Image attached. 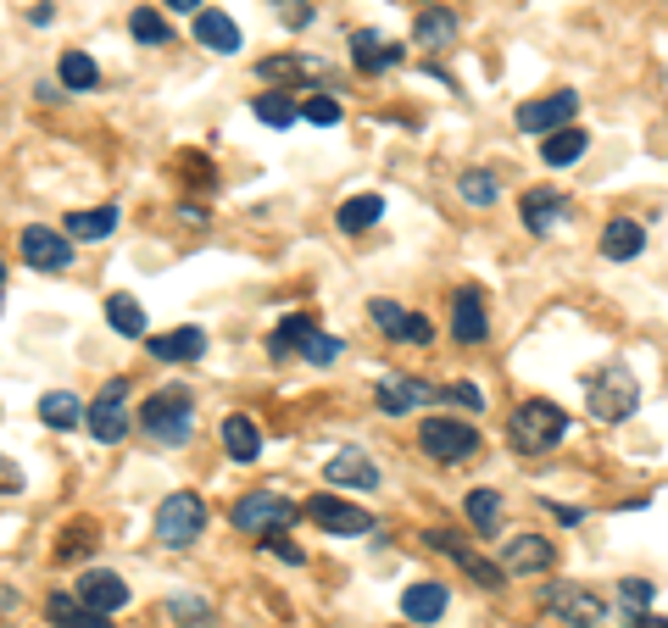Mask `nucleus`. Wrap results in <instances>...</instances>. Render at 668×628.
<instances>
[{
	"label": "nucleus",
	"mask_w": 668,
	"mask_h": 628,
	"mask_svg": "<svg viewBox=\"0 0 668 628\" xmlns=\"http://www.w3.org/2000/svg\"><path fill=\"white\" fill-rule=\"evenodd\" d=\"M201 534H206V500H201V495L179 489V495H168V500L156 506V545L190 550Z\"/></svg>",
	"instance_id": "nucleus-6"
},
{
	"label": "nucleus",
	"mask_w": 668,
	"mask_h": 628,
	"mask_svg": "<svg viewBox=\"0 0 668 628\" xmlns=\"http://www.w3.org/2000/svg\"><path fill=\"white\" fill-rule=\"evenodd\" d=\"M45 617H51L57 628H107V622H112L107 611H95V606H84L79 595H62V589L45 595Z\"/></svg>",
	"instance_id": "nucleus-27"
},
{
	"label": "nucleus",
	"mask_w": 668,
	"mask_h": 628,
	"mask_svg": "<svg viewBox=\"0 0 668 628\" xmlns=\"http://www.w3.org/2000/svg\"><path fill=\"white\" fill-rule=\"evenodd\" d=\"M418 450L424 456H435V462H468V456H479V428L474 423H457V417H424V428H418Z\"/></svg>",
	"instance_id": "nucleus-7"
},
{
	"label": "nucleus",
	"mask_w": 668,
	"mask_h": 628,
	"mask_svg": "<svg viewBox=\"0 0 668 628\" xmlns=\"http://www.w3.org/2000/svg\"><path fill=\"white\" fill-rule=\"evenodd\" d=\"M217 434H223V450H229L234 462H256V456H262V428H256V417H245V412H229Z\"/></svg>",
	"instance_id": "nucleus-26"
},
{
	"label": "nucleus",
	"mask_w": 668,
	"mask_h": 628,
	"mask_svg": "<svg viewBox=\"0 0 668 628\" xmlns=\"http://www.w3.org/2000/svg\"><path fill=\"white\" fill-rule=\"evenodd\" d=\"M256 79H306L323 95H341V73L328 62H312V57H267V62H256Z\"/></svg>",
	"instance_id": "nucleus-14"
},
{
	"label": "nucleus",
	"mask_w": 668,
	"mask_h": 628,
	"mask_svg": "<svg viewBox=\"0 0 668 628\" xmlns=\"http://www.w3.org/2000/svg\"><path fill=\"white\" fill-rule=\"evenodd\" d=\"M323 478H328L334 489H379V467H374V456L357 450V445L334 450V456L323 462Z\"/></svg>",
	"instance_id": "nucleus-15"
},
{
	"label": "nucleus",
	"mask_w": 668,
	"mask_h": 628,
	"mask_svg": "<svg viewBox=\"0 0 668 628\" xmlns=\"http://www.w3.org/2000/svg\"><path fill=\"white\" fill-rule=\"evenodd\" d=\"M168 12H206V0H162Z\"/></svg>",
	"instance_id": "nucleus-47"
},
{
	"label": "nucleus",
	"mask_w": 668,
	"mask_h": 628,
	"mask_svg": "<svg viewBox=\"0 0 668 628\" xmlns=\"http://www.w3.org/2000/svg\"><path fill=\"white\" fill-rule=\"evenodd\" d=\"M635 628H668V617H651V611H640V617H629Z\"/></svg>",
	"instance_id": "nucleus-48"
},
{
	"label": "nucleus",
	"mask_w": 668,
	"mask_h": 628,
	"mask_svg": "<svg viewBox=\"0 0 668 628\" xmlns=\"http://www.w3.org/2000/svg\"><path fill=\"white\" fill-rule=\"evenodd\" d=\"M251 112H256V123H267V129H290V123L301 118V107L290 101V90H267V95H256Z\"/></svg>",
	"instance_id": "nucleus-33"
},
{
	"label": "nucleus",
	"mask_w": 668,
	"mask_h": 628,
	"mask_svg": "<svg viewBox=\"0 0 668 628\" xmlns=\"http://www.w3.org/2000/svg\"><path fill=\"white\" fill-rule=\"evenodd\" d=\"M396 340H402V345H429V340H435V328H429V317L407 312V317H402V328H396Z\"/></svg>",
	"instance_id": "nucleus-43"
},
{
	"label": "nucleus",
	"mask_w": 668,
	"mask_h": 628,
	"mask_svg": "<svg viewBox=\"0 0 668 628\" xmlns=\"http://www.w3.org/2000/svg\"><path fill=\"white\" fill-rule=\"evenodd\" d=\"M590 417L596 423H624V417H635V406H640V378L624 367V362H607L596 378H590Z\"/></svg>",
	"instance_id": "nucleus-4"
},
{
	"label": "nucleus",
	"mask_w": 668,
	"mask_h": 628,
	"mask_svg": "<svg viewBox=\"0 0 668 628\" xmlns=\"http://www.w3.org/2000/svg\"><path fill=\"white\" fill-rule=\"evenodd\" d=\"M267 550H273L279 561H290V567H301V561H306V550H301L295 539H284V534H267Z\"/></svg>",
	"instance_id": "nucleus-45"
},
{
	"label": "nucleus",
	"mask_w": 668,
	"mask_h": 628,
	"mask_svg": "<svg viewBox=\"0 0 668 628\" xmlns=\"http://www.w3.org/2000/svg\"><path fill=\"white\" fill-rule=\"evenodd\" d=\"M267 351H273V356L295 351V356H301V362H312V367H334V362H341V351H346V340H341V334H323L306 312H290V317L273 328Z\"/></svg>",
	"instance_id": "nucleus-3"
},
{
	"label": "nucleus",
	"mask_w": 668,
	"mask_h": 628,
	"mask_svg": "<svg viewBox=\"0 0 668 628\" xmlns=\"http://www.w3.org/2000/svg\"><path fill=\"white\" fill-rule=\"evenodd\" d=\"M546 611H557L568 628H601L607 622V600L590 589V584H574V578H557V584H546Z\"/></svg>",
	"instance_id": "nucleus-8"
},
{
	"label": "nucleus",
	"mask_w": 668,
	"mask_h": 628,
	"mask_svg": "<svg viewBox=\"0 0 668 628\" xmlns=\"http://www.w3.org/2000/svg\"><path fill=\"white\" fill-rule=\"evenodd\" d=\"M557 561V545L551 539H540V534H513V539H502V573H546Z\"/></svg>",
	"instance_id": "nucleus-17"
},
{
	"label": "nucleus",
	"mask_w": 668,
	"mask_h": 628,
	"mask_svg": "<svg viewBox=\"0 0 668 628\" xmlns=\"http://www.w3.org/2000/svg\"><path fill=\"white\" fill-rule=\"evenodd\" d=\"M90 417V406L73 395V389H51V395H40V423L45 428H79Z\"/></svg>",
	"instance_id": "nucleus-29"
},
{
	"label": "nucleus",
	"mask_w": 668,
	"mask_h": 628,
	"mask_svg": "<svg viewBox=\"0 0 668 628\" xmlns=\"http://www.w3.org/2000/svg\"><path fill=\"white\" fill-rule=\"evenodd\" d=\"M468 523L479 534H496L502 528V495L496 489H468Z\"/></svg>",
	"instance_id": "nucleus-37"
},
{
	"label": "nucleus",
	"mask_w": 668,
	"mask_h": 628,
	"mask_svg": "<svg viewBox=\"0 0 668 628\" xmlns=\"http://www.w3.org/2000/svg\"><path fill=\"white\" fill-rule=\"evenodd\" d=\"M452 334H457V345H485L490 317H485V295L479 290H457L452 295Z\"/></svg>",
	"instance_id": "nucleus-19"
},
{
	"label": "nucleus",
	"mask_w": 668,
	"mask_h": 628,
	"mask_svg": "<svg viewBox=\"0 0 668 628\" xmlns=\"http://www.w3.org/2000/svg\"><path fill=\"white\" fill-rule=\"evenodd\" d=\"M12 489H23V467L12 456H0V495H12Z\"/></svg>",
	"instance_id": "nucleus-46"
},
{
	"label": "nucleus",
	"mask_w": 668,
	"mask_h": 628,
	"mask_svg": "<svg viewBox=\"0 0 668 628\" xmlns=\"http://www.w3.org/2000/svg\"><path fill=\"white\" fill-rule=\"evenodd\" d=\"M195 40H201V51H217V57H234V51H240V29H234V18L217 12V7L195 12Z\"/></svg>",
	"instance_id": "nucleus-22"
},
{
	"label": "nucleus",
	"mask_w": 668,
	"mask_h": 628,
	"mask_svg": "<svg viewBox=\"0 0 668 628\" xmlns=\"http://www.w3.org/2000/svg\"><path fill=\"white\" fill-rule=\"evenodd\" d=\"M563 434H568V412L551 406V401H524L507 423V445L518 456H546V450H557Z\"/></svg>",
	"instance_id": "nucleus-2"
},
{
	"label": "nucleus",
	"mask_w": 668,
	"mask_h": 628,
	"mask_svg": "<svg viewBox=\"0 0 668 628\" xmlns=\"http://www.w3.org/2000/svg\"><path fill=\"white\" fill-rule=\"evenodd\" d=\"M424 545H429V550H441V556H452V561H457L474 584H479V589H502V578H507L496 561H479V556H474V545H463L452 528H429V534H424Z\"/></svg>",
	"instance_id": "nucleus-13"
},
{
	"label": "nucleus",
	"mask_w": 668,
	"mask_h": 628,
	"mask_svg": "<svg viewBox=\"0 0 668 628\" xmlns=\"http://www.w3.org/2000/svg\"><path fill=\"white\" fill-rule=\"evenodd\" d=\"M435 401H446V406H463V412H485V389H479V384H468V378H457V384L435 389Z\"/></svg>",
	"instance_id": "nucleus-40"
},
{
	"label": "nucleus",
	"mask_w": 668,
	"mask_h": 628,
	"mask_svg": "<svg viewBox=\"0 0 668 628\" xmlns=\"http://www.w3.org/2000/svg\"><path fill=\"white\" fill-rule=\"evenodd\" d=\"M151 362H201L206 356V334L201 328H173V334H151Z\"/></svg>",
	"instance_id": "nucleus-24"
},
{
	"label": "nucleus",
	"mask_w": 668,
	"mask_h": 628,
	"mask_svg": "<svg viewBox=\"0 0 668 628\" xmlns=\"http://www.w3.org/2000/svg\"><path fill=\"white\" fill-rule=\"evenodd\" d=\"M73 595H79L84 606H95V611H107V617H112V611H123V606H129V595H134V589H129V578H123V573H112V567H90V573L79 578V589H73Z\"/></svg>",
	"instance_id": "nucleus-16"
},
{
	"label": "nucleus",
	"mask_w": 668,
	"mask_h": 628,
	"mask_svg": "<svg viewBox=\"0 0 668 628\" xmlns=\"http://www.w3.org/2000/svg\"><path fill=\"white\" fill-rule=\"evenodd\" d=\"M295 517H301V506L290 495H279V489H251L229 511V523L240 534H284V528H295Z\"/></svg>",
	"instance_id": "nucleus-5"
},
{
	"label": "nucleus",
	"mask_w": 668,
	"mask_h": 628,
	"mask_svg": "<svg viewBox=\"0 0 668 628\" xmlns=\"http://www.w3.org/2000/svg\"><path fill=\"white\" fill-rule=\"evenodd\" d=\"M129 34H134L140 45H168V18H156L151 7H140V12L129 18Z\"/></svg>",
	"instance_id": "nucleus-39"
},
{
	"label": "nucleus",
	"mask_w": 668,
	"mask_h": 628,
	"mask_svg": "<svg viewBox=\"0 0 668 628\" xmlns=\"http://www.w3.org/2000/svg\"><path fill=\"white\" fill-rule=\"evenodd\" d=\"M446 606H452V595H446V584H435V578L407 584V595H402V617H407V622H441Z\"/></svg>",
	"instance_id": "nucleus-21"
},
{
	"label": "nucleus",
	"mask_w": 668,
	"mask_h": 628,
	"mask_svg": "<svg viewBox=\"0 0 668 628\" xmlns=\"http://www.w3.org/2000/svg\"><path fill=\"white\" fill-rule=\"evenodd\" d=\"M413 40H418L424 51H446V45L457 40V12H452V7H424L418 23H413Z\"/></svg>",
	"instance_id": "nucleus-28"
},
{
	"label": "nucleus",
	"mask_w": 668,
	"mask_h": 628,
	"mask_svg": "<svg viewBox=\"0 0 668 628\" xmlns=\"http://www.w3.org/2000/svg\"><path fill=\"white\" fill-rule=\"evenodd\" d=\"M107 323L123 334V340H145V312L134 295H107Z\"/></svg>",
	"instance_id": "nucleus-34"
},
{
	"label": "nucleus",
	"mask_w": 668,
	"mask_h": 628,
	"mask_svg": "<svg viewBox=\"0 0 668 628\" xmlns=\"http://www.w3.org/2000/svg\"><path fill=\"white\" fill-rule=\"evenodd\" d=\"M574 112H579V95H574V90H557V95L524 101V107H518V129H524V134H557V129L574 123Z\"/></svg>",
	"instance_id": "nucleus-12"
},
{
	"label": "nucleus",
	"mask_w": 668,
	"mask_h": 628,
	"mask_svg": "<svg viewBox=\"0 0 668 628\" xmlns=\"http://www.w3.org/2000/svg\"><path fill=\"white\" fill-rule=\"evenodd\" d=\"M379 217H385V201H379V195H352L341 212H334V229H341V234H368Z\"/></svg>",
	"instance_id": "nucleus-31"
},
{
	"label": "nucleus",
	"mask_w": 668,
	"mask_h": 628,
	"mask_svg": "<svg viewBox=\"0 0 668 628\" xmlns=\"http://www.w3.org/2000/svg\"><path fill=\"white\" fill-rule=\"evenodd\" d=\"M457 195H463L468 206H479V212H485V206H496V201H502V184H496V173L474 168V173H463V179H457Z\"/></svg>",
	"instance_id": "nucleus-36"
},
{
	"label": "nucleus",
	"mask_w": 668,
	"mask_h": 628,
	"mask_svg": "<svg viewBox=\"0 0 668 628\" xmlns=\"http://www.w3.org/2000/svg\"><path fill=\"white\" fill-rule=\"evenodd\" d=\"M90 434L101 439V445H118L123 434H129V378H112L95 401H90Z\"/></svg>",
	"instance_id": "nucleus-10"
},
{
	"label": "nucleus",
	"mask_w": 668,
	"mask_h": 628,
	"mask_svg": "<svg viewBox=\"0 0 668 628\" xmlns=\"http://www.w3.org/2000/svg\"><path fill=\"white\" fill-rule=\"evenodd\" d=\"M18 245H23V262H29L34 273H68V267H73V240L57 234V229H45V223H23V229H18Z\"/></svg>",
	"instance_id": "nucleus-9"
},
{
	"label": "nucleus",
	"mask_w": 668,
	"mask_h": 628,
	"mask_svg": "<svg viewBox=\"0 0 668 628\" xmlns=\"http://www.w3.org/2000/svg\"><path fill=\"white\" fill-rule=\"evenodd\" d=\"M0 284H7V267H0Z\"/></svg>",
	"instance_id": "nucleus-49"
},
{
	"label": "nucleus",
	"mask_w": 668,
	"mask_h": 628,
	"mask_svg": "<svg viewBox=\"0 0 668 628\" xmlns=\"http://www.w3.org/2000/svg\"><path fill=\"white\" fill-rule=\"evenodd\" d=\"M68 240H107L118 229V206H90V212H68Z\"/></svg>",
	"instance_id": "nucleus-32"
},
{
	"label": "nucleus",
	"mask_w": 668,
	"mask_h": 628,
	"mask_svg": "<svg viewBox=\"0 0 668 628\" xmlns=\"http://www.w3.org/2000/svg\"><path fill=\"white\" fill-rule=\"evenodd\" d=\"M168 617L184 622V628H206V622H212V600H201V595H173V600H168Z\"/></svg>",
	"instance_id": "nucleus-38"
},
{
	"label": "nucleus",
	"mask_w": 668,
	"mask_h": 628,
	"mask_svg": "<svg viewBox=\"0 0 668 628\" xmlns=\"http://www.w3.org/2000/svg\"><path fill=\"white\" fill-rule=\"evenodd\" d=\"M306 517H312L317 528H328V534H374V528H379L374 511H363V506H352V500H341V495H312V500H306Z\"/></svg>",
	"instance_id": "nucleus-11"
},
{
	"label": "nucleus",
	"mask_w": 668,
	"mask_h": 628,
	"mask_svg": "<svg viewBox=\"0 0 668 628\" xmlns=\"http://www.w3.org/2000/svg\"><path fill=\"white\" fill-rule=\"evenodd\" d=\"M646 251V229L635 223V217H613L607 229H601V256L607 262H635Z\"/></svg>",
	"instance_id": "nucleus-25"
},
{
	"label": "nucleus",
	"mask_w": 668,
	"mask_h": 628,
	"mask_svg": "<svg viewBox=\"0 0 668 628\" xmlns=\"http://www.w3.org/2000/svg\"><path fill=\"white\" fill-rule=\"evenodd\" d=\"M57 73H62L68 90H95V84H101V68H95L90 51H62V68H57Z\"/></svg>",
	"instance_id": "nucleus-35"
},
{
	"label": "nucleus",
	"mask_w": 668,
	"mask_h": 628,
	"mask_svg": "<svg viewBox=\"0 0 668 628\" xmlns=\"http://www.w3.org/2000/svg\"><path fill=\"white\" fill-rule=\"evenodd\" d=\"M368 317H374V328H385L391 340H396V328H402V317H407V306H396V301H368Z\"/></svg>",
	"instance_id": "nucleus-42"
},
{
	"label": "nucleus",
	"mask_w": 668,
	"mask_h": 628,
	"mask_svg": "<svg viewBox=\"0 0 668 628\" xmlns=\"http://www.w3.org/2000/svg\"><path fill=\"white\" fill-rule=\"evenodd\" d=\"M140 428L156 439V445H184L190 428H195V395L184 384H168L156 395H145L140 406Z\"/></svg>",
	"instance_id": "nucleus-1"
},
{
	"label": "nucleus",
	"mask_w": 668,
	"mask_h": 628,
	"mask_svg": "<svg viewBox=\"0 0 668 628\" xmlns=\"http://www.w3.org/2000/svg\"><path fill=\"white\" fill-rule=\"evenodd\" d=\"M618 595H624V606H629V617H640V611L651 606V595H657V589H651L646 578H624V589H618Z\"/></svg>",
	"instance_id": "nucleus-44"
},
{
	"label": "nucleus",
	"mask_w": 668,
	"mask_h": 628,
	"mask_svg": "<svg viewBox=\"0 0 668 628\" xmlns=\"http://www.w3.org/2000/svg\"><path fill=\"white\" fill-rule=\"evenodd\" d=\"M352 62H357V73H363V79H374V73L402 68V45L379 40L374 29H357V34H352Z\"/></svg>",
	"instance_id": "nucleus-20"
},
{
	"label": "nucleus",
	"mask_w": 668,
	"mask_h": 628,
	"mask_svg": "<svg viewBox=\"0 0 668 628\" xmlns=\"http://www.w3.org/2000/svg\"><path fill=\"white\" fill-rule=\"evenodd\" d=\"M585 145H590V134L568 123V129L546 134V145H540V162H546V168H574V162L585 156Z\"/></svg>",
	"instance_id": "nucleus-30"
},
{
	"label": "nucleus",
	"mask_w": 668,
	"mask_h": 628,
	"mask_svg": "<svg viewBox=\"0 0 668 628\" xmlns=\"http://www.w3.org/2000/svg\"><path fill=\"white\" fill-rule=\"evenodd\" d=\"M374 401H379V412L385 417H407V412H418V406H429L435 401V389L424 384V378H379V389H374Z\"/></svg>",
	"instance_id": "nucleus-18"
},
{
	"label": "nucleus",
	"mask_w": 668,
	"mask_h": 628,
	"mask_svg": "<svg viewBox=\"0 0 668 628\" xmlns=\"http://www.w3.org/2000/svg\"><path fill=\"white\" fill-rule=\"evenodd\" d=\"M301 118L317 123V129H334L346 112H341V101H334V95H312V101H301Z\"/></svg>",
	"instance_id": "nucleus-41"
},
{
	"label": "nucleus",
	"mask_w": 668,
	"mask_h": 628,
	"mask_svg": "<svg viewBox=\"0 0 668 628\" xmlns=\"http://www.w3.org/2000/svg\"><path fill=\"white\" fill-rule=\"evenodd\" d=\"M563 217H568V201H563L557 190H529V195H524V229H529V234L546 240V234H557Z\"/></svg>",
	"instance_id": "nucleus-23"
}]
</instances>
